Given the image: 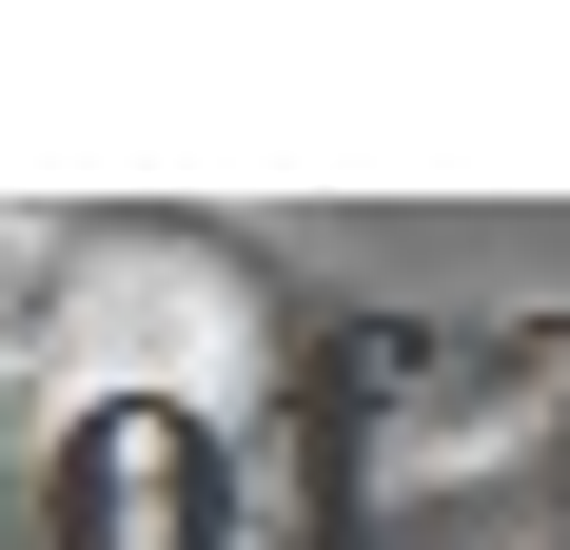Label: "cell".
<instances>
[{"instance_id": "6da1fadb", "label": "cell", "mask_w": 570, "mask_h": 550, "mask_svg": "<svg viewBox=\"0 0 570 550\" xmlns=\"http://www.w3.org/2000/svg\"><path fill=\"white\" fill-rule=\"evenodd\" d=\"M217 354H236V295H217V275H177V256H99L79 295H59V374H79V393L177 413Z\"/></svg>"}, {"instance_id": "7a4b0ae2", "label": "cell", "mask_w": 570, "mask_h": 550, "mask_svg": "<svg viewBox=\"0 0 570 550\" xmlns=\"http://www.w3.org/2000/svg\"><path fill=\"white\" fill-rule=\"evenodd\" d=\"M59 295H79V275L40 256V217H0V374H20V354H59Z\"/></svg>"}]
</instances>
